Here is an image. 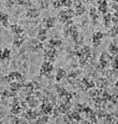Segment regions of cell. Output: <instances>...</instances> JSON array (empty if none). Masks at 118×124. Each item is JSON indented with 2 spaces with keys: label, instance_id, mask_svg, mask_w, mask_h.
Returning a JSON list of instances; mask_svg holds the SVG:
<instances>
[{
  "label": "cell",
  "instance_id": "ffe728a7",
  "mask_svg": "<svg viewBox=\"0 0 118 124\" xmlns=\"http://www.w3.org/2000/svg\"><path fill=\"white\" fill-rule=\"evenodd\" d=\"M102 120H103V124H114L117 122V119H116L113 113H107V116Z\"/></svg>",
  "mask_w": 118,
  "mask_h": 124
},
{
  "label": "cell",
  "instance_id": "94428289",
  "mask_svg": "<svg viewBox=\"0 0 118 124\" xmlns=\"http://www.w3.org/2000/svg\"><path fill=\"white\" fill-rule=\"evenodd\" d=\"M113 3H117L118 4V0H113Z\"/></svg>",
  "mask_w": 118,
  "mask_h": 124
},
{
  "label": "cell",
  "instance_id": "9a60e30c",
  "mask_svg": "<svg viewBox=\"0 0 118 124\" xmlns=\"http://www.w3.org/2000/svg\"><path fill=\"white\" fill-rule=\"evenodd\" d=\"M39 15H40V9L34 8V6L29 8V10L26 11V17H29V19H35V17H37Z\"/></svg>",
  "mask_w": 118,
  "mask_h": 124
},
{
  "label": "cell",
  "instance_id": "5bb4252c",
  "mask_svg": "<svg viewBox=\"0 0 118 124\" xmlns=\"http://www.w3.org/2000/svg\"><path fill=\"white\" fill-rule=\"evenodd\" d=\"M55 21L56 19L53 16H49V17H45L44 20H42V25H44V27L47 30V29H52L53 26H55Z\"/></svg>",
  "mask_w": 118,
  "mask_h": 124
},
{
  "label": "cell",
  "instance_id": "f546056e",
  "mask_svg": "<svg viewBox=\"0 0 118 124\" xmlns=\"http://www.w3.org/2000/svg\"><path fill=\"white\" fill-rule=\"evenodd\" d=\"M108 52H110V55H113V56H117V55H118V45H117L116 42L110 44V46H108Z\"/></svg>",
  "mask_w": 118,
  "mask_h": 124
},
{
  "label": "cell",
  "instance_id": "6f0895ef",
  "mask_svg": "<svg viewBox=\"0 0 118 124\" xmlns=\"http://www.w3.org/2000/svg\"><path fill=\"white\" fill-rule=\"evenodd\" d=\"M114 94L118 97V88H116V91H114Z\"/></svg>",
  "mask_w": 118,
  "mask_h": 124
},
{
  "label": "cell",
  "instance_id": "db71d44e",
  "mask_svg": "<svg viewBox=\"0 0 118 124\" xmlns=\"http://www.w3.org/2000/svg\"><path fill=\"white\" fill-rule=\"evenodd\" d=\"M66 124H78V122H75V120H71V122H67Z\"/></svg>",
  "mask_w": 118,
  "mask_h": 124
},
{
  "label": "cell",
  "instance_id": "f907efd6",
  "mask_svg": "<svg viewBox=\"0 0 118 124\" xmlns=\"http://www.w3.org/2000/svg\"><path fill=\"white\" fill-rule=\"evenodd\" d=\"M111 6H112V9L114 10V11H118V4H117V3H113Z\"/></svg>",
  "mask_w": 118,
  "mask_h": 124
},
{
  "label": "cell",
  "instance_id": "9f6ffc18",
  "mask_svg": "<svg viewBox=\"0 0 118 124\" xmlns=\"http://www.w3.org/2000/svg\"><path fill=\"white\" fill-rule=\"evenodd\" d=\"M113 114H114V117H116V119L118 120V110H117L116 113H113Z\"/></svg>",
  "mask_w": 118,
  "mask_h": 124
},
{
  "label": "cell",
  "instance_id": "7c38bea8",
  "mask_svg": "<svg viewBox=\"0 0 118 124\" xmlns=\"http://www.w3.org/2000/svg\"><path fill=\"white\" fill-rule=\"evenodd\" d=\"M23 89H24V93L26 96H30V94H34L35 93V81H31V82H27V83H24L23 86Z\"/></svg>",
  "mask_w": 118,
  "mask_h": 124
},
{
  "label": "cell",
  "instance_id": "6da1fadb",
  "mask_svg": "<svg viewBox=\"0 0 118 124\" xmlns=\"http://www.w3.org/2000/svg\"><path fill=\"white\" fill-rule=\"evenodd\" d=\"M75 55H76V57L78 60V65L81 67H84L88 63V60H90L92 52H91V48L88 46H81L80 48L77 47V50L75 51Z\"/></svg>",
  "mask_w": 118,
  "mask_h": 124
},
{
  "label": "cell",
  "instance_id": "44dd1931",
  "mask_svg": "<svg viewBox=\"0 0 118 124\" xmlns=\"http://www.w3.org/2000/svg\"><path fill=\"white\" fill-rule=\"evenodd\" d=\"M98 15H100V13H98V10L96 9V8H90V17L92 19V21H93V24H97V20H98Z\"/></svg>",
  "mask_w": 118,
  "mask_h": 124
},
{
  "label": "cell",
  "instance_id": "30bf717a",
  "mask_svg": "<svg viewBox=\"0 0 118 124\" xmlns=\"http://www.w3.org/2000/svg\"><path fill=\"white\" fill-rule=\"evenodd\" d=\"M80 83L82 85V91H88V89H92L94 88L96 83H94V81L90 79L88 77H83L82 81L80 82Z\"/></svg>",
  "mask_w": 118,
  "mask_h": 124
},
{
  "label": "cell",
  "instance_id": "277c9868",
  "mask_svg": "<svg viewBox=\"0 0 118 124\" xmlns=\"http://www.w3.org/2000/svg\"><path fill=\"white\" fill-rule=\"evenodd\" d=\"M52 72H53V65L49 61H45L41 66V70H40V73L46 76L47 78H52Z\"/></svg>",
  "mask_w": 118,
  "mask_h": 124
},
{
  "label": "cell",
  "instance_id": "e575fe53",
  "mask_svg": "<svg viewBox=\"0 0 118 124\" xmlns=\"http://www.w3.org/2000/svg\"><path fill=\"white\" fill-rule=\"evenodd\" d=\"M11 108V113L14 116H17V114H20L21 112H23V108H21V106L20 104H16V106H13V107H10Z\"/></svg>",
  "mask_w": 118,
  "mask_h": 124
},
{
  "label": "cell",
  "instance_id": "7bdbcfd3",
  "mask_svg": "<svg viewBox=\"0 0 118 124\" xmlns=\"http://www.w3.org/2000/svg\"><path fill=\"white\" fill-rule=\"evenodd\" d=\"M72 3H73L72 0H61V5L65 6V8H67V9L72 6Z\"/></svg>",
  "mask_w": 118,
  "mask_h": 124
},
{
  "label": "cell",
  "instance_id": "f6af8a7d",
  "mask_svg": "<svg viewBox=\"0 0 118 124\" xmlns=\"http://www.w3.org/2000/svg\"><path fill=\"white\" fill-rule=\"evenodd\" d=\"M40 8L41 9H47L49 8V0H40Z\"/></svg>",
  "mask_w": 118,
  "mask_h": 124
},
{
  "label": "cell",
  "instance_id": "4316f807",
  "mask_svg": "<svg viewBox=\"0 0 118 124\" xmlns=\"http://www.w3.org/2000/svg\"><path fill=\"white\" fill-rule=\"evenodd\" d=\"M10 30H11L15 35H21V34H24V27L20 26V25H17V24H13L11 26H10Z\"/></svg>",
  "mask_w": 118,
  "mask_h": 124
},
{
  "label": "cell",
  "instance_id": "f35d334b",
  "mask_svg": "<svg viewBox=\"0 0 118 124\" xmlns=\"http://www.w3.org/2000/svg\"><path fill=\"white\" fill-rule=\"evenodd\" d=\"M16 4H19L20 6H29V8L33 6L30 3V0H16Z\"/></svg>",
  "mask_w": 118,
  "mask_h": 124
},
{
  "label": "cell",
  "instance_id": "836d02e7",
  "mask_svg": "<svg viewBox=\"0 0 118 124\" xmlns=\"http://www.w3.org/2000/svg\"><path fill=\"white\" fill-rule=\"evenodd\" d=\"M56 92H57V94L60 96V97H63L67 93V91L65 89V87H62V86H60V85H56Z\"/></svg>",
  "mask_w": 118,
  "mask_h": 124
},
{
  "label": "cell",
  "instance_id": "60d3db41",
  "mask_svg": "<svg viewBox=\"0 0 118 124\" xmlns=\"http://www.w3.org/2000/svg\"><path fill=\"white\" fill-rule=\"evenodd\" d=\"M96 116H97L98 119H103L106 116H107V112L104 109H98L97 112H96Z\"/></svg>",
  "mask_w": 118,
  "mask_h": 124
},
{
  "label": "cell",
  "instance_id": "ab89813d",
  "mask_svg": "<svg viewBox=\"0 0 118 124\" xmlns=\"http://www.w3.org/2000/svg\"><path fill=\"white\" fill-rule=\"evenodd\" d=\"M60 114H63L62 110H61V108H60L59 106H53V109H52V116L57 117V116H60Z\"/></svg>",
  "mask_w": 118,
  "mask_h": 124
},
{
  "label": "cell",
  "instance_id": "b9f144b4",
  "mask_svg": "<svg viewBox=\"0 0 118 124\" xmlns=\"http://www.w3.org/2000/svg\"><path fill=\"white\" fill-rule=\"evenodd\" d=\"M117 35H118V25H114V26L110 30V36L114 37V36H117Z\"/></svg>",
  "mask_w": 118,
  "mask_h": 124
},
{
  "label": "cell",
  "instance_id": "f1b7e54d",
  "mask_svg": "<svg viewBox=\"0 0 118 124\" xmlns=\"http://www.w3.org/2000/svg\"><path fill=\"white\" fill-rule=\"evenodd\" d=\"M66 71L63 70V68H59L57 70V72H56V76H55V79H56V82H60L62 78H65L66 77Z\"/></svg>",
  "mask_w": 118,
  "mask_h": 124
},
{
  "label": "cell",
  "instance_id": "f5cc1de1",
  "mask_svg": "<svg viewBox=\"0 0 118 124\" xmlns=\"http://www.w3.org/2000/svg\"><path fill=\"white\" fill-rule=\"evenodd\" d=\"M35 89L37 91V89H40V85L37 83V82H35Z\"/></svg>",
  "mask_w": 118,
  "mask_h": 124
},
{
  "label": "cell",
  "instance_id": "7a4b0ae2",
  "mask_svg": "<svg viewBox=\"0 0 118 124\" xmlns=\"http://www.w3.org/2000/svg\"><path fill=\"white\" fill-rule=\"evenodd\" d=\"M112 60L113 58L111 57V55L108 52H106V51H103V52L101 54V56H100V70H102V71L107 70L110 67Z\"/></svg>",
  "mask_w": 118,
  "mask_h": 124
},
{
  "label": "cell",
  "instance_id": "681fc988",
  "mask_svg": "<svg viewBox=\"0 0 118 124\" xmlns=\"http://www.w3.org/2000/svg\"><path fill=\"white\" fill-rule=\"evenodd\" d=\"M111 23H113L114 25H118V17H117V16H114V15H112V19H111Z\"/></svg>",
  "mask_w": 118,
  "mask_h": 124
},
{
  "label": "cell",
  "instance_id": "8d00e7d4",
  "mask_svg": "<svg viewBox=\"0 0 118 124\" xmlns=\"http://www.w3.org/2000/svg\"><path fill=\"white\" fill-rule=\"evenodd\" d=\"M36 122H37L39 124H47V122H49V116L42 114V116H40V117L36 119Z\"/></svg>",
  "mask_w": 118,
  "mask_h": 124
},
{
  "label": "cell",
  "instance_id": "816d5d0a",
  "mask_svg": "<svg viewBox=\"0 0 118 124\" xmlns=\"http://www.w3.org/2000/svg\"><path fill=\"white\" fill-rule=\"evenodd\" d=\"M3 117H4V113L0 110V124H1V119H3Z\"/></svg>",
  "mask_w": 118,
  "mask_h": 124
},
{
  "label": "cell",
  "instance_id": "8992f818",
  "mask_svg": "<svg viewBox=\"0 0 118 124\" xmlns=\"http://www.w3.org/2000/svg\"><path fill=\"white\" fill-rule=\"evenodd\" d=\"M56 56H57V51L56 48H51V47H47L44 52V57H45V61H49V62H52L56 60Z\"/></svg>",
  "mask_w": 118,
  "mask_h": 124
},
{
  "label": "cell",
  "instance_id": "ee69618b",
  "mask_svg": "<svg viewBox=\"0 0 118 124\" xmlns=\"http://www.w3.org/2000/svg\"><path fill=\"white\" fill-rule=\"evenodd\" d=\"M16 104H20V103H19V98H17V97H13V98H10V107L16 106Z\"/></svg>",
  "mask_w": 118,
  "mask_h": 124
},
{
  "label": "cell",
  "instance_id": "cb8c5ba5",
  "mask_svg": "<svg viewBox=\"0 0 118 124\" xmlns=\"http://www.w3.org/2000/svg\"><path fill=\"white\" fill-rule=\"evenodd\" d=\"M80 73H81L80 71H71L68 75H66V76H67V81H68V83H72V85H73V83H75L73 81L80 76Z\"/></svg>",
  "mask_w": 118,
  "mask_h": 124
},
{
  "label": "cell",
  "instance_id": "d6986e66",
  "mask_svg": "<svg viewBox=\"0 0 118 124\" xmlns=\"http://www.w3.org/2000/svg\"><path fill=\"white\" fill-rule=\"evenodd\" d=\"M94 83H96V86H97L98 89H103V88H106L107 86H108V79H107L106 77H100V78H97V81H96Z\"/></svg>",
  "mask_w": 118,
  "mask_h": 124
},
{
  "label": "cell",
  "instance_id": "4fadbf2b",
  "mask_svg": "<svg viewBox=\"0 0 118 124\" xmlns=\"http://www.w3.org/2000/svg\"><path fill=\"white\" fill-rule=\"evenodd\" d=\"M8 77V82L10 83V82H13V81H19V82H24V76L20 73V72H10V73L6 76Z\"/></svg>",
  "mask_w": 118,
  "mask_h": 124
},
{
  "label": "cell",
  "instance_id": "4dcf8cb0",
  "mask_svg": "<svg viewBox=\"0 0 118 124\" xmlns=\"http://www.w3.org/2000/svg\"><path fill=\"white\" fill-rule=\"evenodd\" d=\"M102 91L103 89H96V88H92V89H90V97L93 99V98H96V97H100V96H102Z\"/></svg>",
  "mask_w": 118,
  "mask_h": 124
},
{
  "label": "cell",
  "instance_id": "7dc6e473",
  "mask_svg": "<svg viewBox=\"0 0 118 124\" xmlns=\"http://www.w3.org/2000/svg\"><path fill=\"white\" fill-rule=\"evenodd\" d=\"M83 108H84V104H77V106H76V109H75V110H77L80 114H81V113L83 112Z\"/></svg>",
  "mask_w": 118,
  "mask_h": 124
},
{
  "label": "cell",
  "instance_id": "ba28073f",
  "mask_svg": "<svg viewBox=\"0 0 118 124\" xmlns=\"http://www.w3.org/2000/svg\"><path fill=\"white\" fill-rule=\"evenodd\" d=\"M26 103H27V107L29 108H31V109H35L36 107H39V104H40V101H39V98H36V96L35 94H30V96H26V101H25Z\"/></svg>",
  "mask_w": 118,
  "mask_h": 124
},
{
  "label": "cell",
  "instance_id": "603a6c76",
  "mask_svg": "<svg viewBox=\"0 0 118 124\" xmlns=\"http://www.w3.org/2000/svg\"><path fill=\"white\" fill-rule=\"evenodd\" d=\"M23 86H24L23 82H19V81H13V82H10V91L17 92V91H20V88H23Z\"/></svg>",
  "mask_w": 118,
  "mask_h": 124
},
{
  "label": "cell",
  "instance_id": "d6a6232c",
  "mask_svg": "<svg viewBox=\"0 0 118 124\" xmlns=\"http://www.w3.org/2000/svg\"><path fill=\"white\" fill-rule=\"evenodd\" d=\"M10 56H11V51H10V48H4L3 56H1V61H8V60H10Z\"/></svg>",
  "mask_w": 118,
  "mask_h": 124
},
{
  "label": "cell",
  "instance_id": "ac0fdd59",
  "mask_svg": "<svg viewBox=\"0 0 118 124\" xmlns=\"http://www.w3.org/2000/svg\"><path fill=\"white\" fill-rule=\"evenodd\" d=\"M24 41H25V35H24V34L15 35V37H14V46H15L16 48H20L21 46H23Z\"/></svg>",
  "mask_w": 118,
  "mask_h": 124
},
{
  "label": "cell",
  "instance_id": "e0dca14e",
  "mask_svg": "<svg viewBox=\"0 0 118 124\" xmlns=\"http://www.w3.org/2000/svg\"><path fill=\"white\" fill-rule=\"evenodd\" d=\"M103 39V32H101V31H96V32L93 34L92 36V42H93V46L97 47L98 44L101 42V40Z\"/></svg>",
  "mask_w": 118,
  "mask_h": 124
},
{
  "label": "cell",
  "instance_id": "52a82bcc",
  "mask_svg": "<svg viewBox=\"0 0 118 124\" xmlns=\"http://www.w3.org/2000/svg\"><path fill=\"white\" fill-rule=\"evenodd\" d=\"M40 116H42V113H41L40 110H35V109H31V108H29V109L24 113V117H25L26 119H29L30 122L36 120Z\"/></svg>",
  "mask_w": 118,
  "mask_h": 124
},
{
  "label": "cell",
  "instance_id": "8fae6325",
  "mask_svg": "<svg viewBox=\"0 0 118 124\" xmlns=\"http://www.w3.org/2000/svg\"><path fill=\"white\" fill-rule=\"evenodd\" d=\"M52 109H53V106L51 103H46V102H42L40 104V112L45 116H51L52 114Z\"/></svg>",
  "mask_w": 118,
  "mask_h": 124
},
{
  "label": "cell",
  "instance_id": "3957f363",
  "mask_svg": "<svg viewBox=\"0 0 118 124\" xmlns=\"http://www.w3.org/2000/svg\"><path fill=\"white\" fill-rule=\"evenodd\" d=\"M59 16H60V20L61 23L66 24L67 21H70V20H72V17L75 16V10H72L71 8L66 9V10H60L59 13Z\"/></svg>",
  "mask_w": 118,
  "mask_h": 124
},
{
  "label": "cell",
  "instance_id": "2e32d148",
  "mask_svg": "<svg viewBox=\"0 0 118 124\" xmlns=\"http://www.w3.org/2000/svg\"><path fill=\"white\" fill-rule=\"evenodd\" d=\"M98 13H101V14H107L108 13V3L106 1V0H100L98 1Z\"/></svg>",
  "mask_w": 118,
  "mask_h": 124
},
{
  "label": "cell",
  "instance_id": "7402d4cb",
  "mask_svg": "<svg viewBox=\"0 0 118 124\" xmlns=\"http://www.w3.org/2000/svg\"><path fill=\"white\" fill-rule=\"evenodd\" d=\"M46 29L45 27H42L39 30V32H37V40L40 41V42H45V41L47 40V34H46Z\"/></svg>",
  "mask_w": 118,
  "mask_h": 124
},
{
  "label": "cell",
  "instance_id": "d4e9b609",
  "mask_svg": "<svg viewBox=\"0 0 118 124\" xmlns=\"http://www.w3.org/2000/svg\"><path fill=\"white\" fill-rule=\"evenodd\" d=\"M0 23L4 27H9V15L4 11H0Z\"/></svg>",
  "mask_w": 118,
  "mask_h": 124
},
{
  "label": "cell",
  "instance_id": "c3c4849f",
  "mask_svg": "<svg viewBox=\"0 0 118 124\" xmlns=\"http://www.w3.org/2000/svg\"><path fill=\"white\" fill-rule=\"evenodd\" d=\"M15 3H16V0H6V6L8 8H13Z\"/></svg>",
  "mask_w": 118,
  "mask_h": 124
},
{
  "label": "cell",
  "instance_id": "bcb514c9",
  "mask_svg": "<svg viewBox=\"0 0 118 124\" xmlns=\"http://www.w3.org/2000/svg\"><path fill=\"white\" fill-rule=\"evenodd\" d=\"M52 6L55 8V9H60V8H62V5H61V0H55V1H52Z\"/></svg>",
  "mask_w": 118,
  "mask_h": 124
},
{
  "label": "cell",
  "instance_id": "9c48e42d",
  "mask_svg": "<svg viewBox=\"0 0 118 124\" xmlns=\"http://www.w3.org/2000/svg\"><path fill=\"white\" fill-rule=\"evenodd\" d=\"M29 48L33 51V52H40V51L44 48V45H42V42H40L37 39H34V40H31V41H30Z\"/></svg>",
  "mask_w": 118,
  "mask_h": 124
},
{
  "label": "cell",
  "instance_id": "83f0119b",
  "mask_svg": "<svg viewBox=\"0 0 118 124\" xmlns=\"http://www.w3.org/2000/svg\"><path fill=\"white\" fill-rule=\"evenodd\" d=\"M61 45H62V41L57 40V39H51V40H49V42H47V47H51V48H56V47H59Z\"/></svg>",
  "mask_w": 118,
  "mask_h": 124
},
{
  "label": "cell",
  "instance_id": "91938a15",
  "mask_svg": "<svg viewBox=\"0 0 118 124\" xmlns=\"http://www.w3.org/2000/svg\"><path fill=\"white\" fill-rule=\"evenodd\" d=\"M113 15H114V16H117V17H118V11H114V14H113Z\"/></svg>",
  "mask_w": 118,
  "mask_h": 124
},
{
  "label": "cell",
  "instance_id": "d590c367",
  "mask_svg": "<svg viewBox=\"0 0 118 124\" xmlns=\"http://www.w3.org/2000/svg\"><path fill=\"white\" fill-rule=\"evenodd\" d=\"M111 19H112V15H111V14H108V13L103 15V24H104V26H106V27H110Z\"/></svg>",
  "mask_w": 118,
  "mask_h": 124
},
{
  "label": "cell",
  "instance_id": "680465c9",
  "mask_svg": "<svg viewBox=\"0 0 118 124\" xmlns=\"http://www.w3.org/2000/svg\"><path fill=\"white\" fill-rule=\"evenodd\" d=\"M114 86H116V88H118V79L116 81V83H114Z\"/></svg>",
  "mask_w": 118,
  "mask_h": 124
},
{
  "label": "cell",
  "instance_id": "1f68e13d",
  "mask_svg": "<svg viewBox=\"0 0 118 124\" xmlns=\"http://www.w3.org/2000/svg\"><path fill=\"white\" fill-rule=\"evenodd\" d=\"M111 67L114 72V75H118V56H116L112 61H111Z\"/></svg>",
  "mask_w": 118,
  "mask_h": 124
},
{
  "label": "cell",
  "instance_id": "484cf974",
  "mask_svg": "<svg viewBox=\"0 0 118 124\" xmlns=\"http://www.w3.org/2000/svg\"><path fill=\"white\" fill-rule=\"evenodd\" d=\"M84 11H86V9H84V6H83V4L82 3H76V9H75V15L76 16H81V15H83L84 14Z\"/></svg>",
  "mask_w": 118,
  "mask_h": 124
},
{
  "label": "cell",
  "instance_id": "11a10c76",
  "mask_svg": "<svg viewBox=\"0 0 118 124\" xmlns=\"http://www.w3.org/2000/svg\"><path fill=\"white\" fill-rule=\"evenodd\" d=\"M3 51H4V50L0 47V60H1V56H3Z\"/></svg>",
  "mask_w": 118,
  "mask_h": 124
},
{
  "label": "cell",
  "instance_id": "5b68a950",
  "mask_svg": "<svg viewBox=\"0 0 118 124\" xmlns=\"http://www.w3.org/2000/svg\"><path fill=\"white\" fill-rule=\"evenodd\" d=\"M83 112H84L86 117H87V119H88L91 123H93V124L98 123V118H97V116H96V112H94L93 109H91V108L87 107V106H84Z\"/></svg>",
  "mask_w": 118,
  "mask_h": 124
},
{
  "label": "cell",
  "instance_id": "74e56055",
  "mask_svg": "<svg viewBox=\"0 0 118 124\" xmlns=\"http://www.w3.org/2000/svg\"><path fill=\"white\" fill-rule=\"evenodd\" d=\"M21 123V119L20 118H17L16 116H10L9 117V124H20Z\"/></svg>",
  "mask_w": 118,
  "mask_h": 124
}]
</instances>
